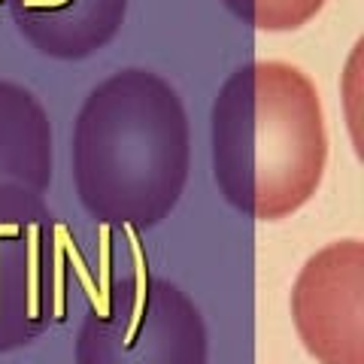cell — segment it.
Masks as SVG:
<instances>
[{
  "instance_id": "cell-3",
  "label": "cell",
  "mask_w": 364,
  "mask_h": 364,
  "mask_svg": "<svg viewBox=\"0 0 364 364\" xmlns=\"http://www.w3.org/2000/svg\"><path fill=\"white\" fill-rule=\"evenodd\" d=\"M291 318L318 364H364V246L340 240L304 264L291 289Z\"/></svg>"
},
{
  "instance_id": "cell-5",
  "label": "cell",
  "mask_w": 364,
  "mask_h": 364,
  "mask_svg": "<svg viewBox=\"0 0 364 364\" xmlns=\"http://www.w3.org/2000/svg\"><path fill=\"white\" fill-rule=\"evenodd\" d=\"M358 70H361V40L355 43V52H352V61H349V79H346V107H349V128H352V140H355V152L361 155L358 149V143H361V136H358V95H361V88H358Z\"/></svg>"
},
{
  "instance_id": "cell-4",
  "label": "cell",
  "mask_w": 364,
  "mask_h": 364,
  "mask_svg": "<svg viewBox=\"0 0 364 364\" xmlns=\"http://www.w3.org/2000/svg\"><path fill=\"white\" fill-rule=\"evenodd\" d=\"M225 4L258 31H298L325 6V0H225Z\"/></svg>"
},
{
  "instance_id": "cell-6",
  "label": "cell",
  "mask_w": 364,
  "mask_h": 364,
  "mask_svg": "<svg viewBox=\"0 0 364 364\" xmlns=\"http://www.w3.org/2000/svg\"><path fill=\"white\" fill-rule=\"evenodd\" d=\"M67 0H25V6H64Z\"/></svg>"
},
{
  "instance_id": "cell-1",
  "label": "cell",
  "mask_w": 364,
  "mask_h": 364,
  "mask_svg": "<svg viewBox=\"0 0 364 364\" xmlns=\"http://www.w3.org/2000/svg\"><path fill=\"white\" fill-rule=\"evenodd\" d=\"M328 164L322 100L301 67H240L213 107V167L225 200L261 222L298 213Z\"/></svg>"
},
{
  "instance_id": "cell-7",
  "label": "cell",
  "mask_w": 364,
  "mask_h": 364,
  "mask_svg": "<svg viewBox=\"0 0 364 364\" xmlns=\"http://www.w3.org/2000/svg\"><path fill=\"white\" fill-rule=\"evenodd\" d=\"M21 4H25V0H21Z\"/></svg>"
},
{
  "instance_id": "cell-2",
  "label": "cell",
  "mask_w": 364,
  "mask_h": 364,
  "mask_svg": "<svg viewBox=\"0 0 364 364\" xmlns=\"http://www.w3.org/2000/svg\"><path fill=\"white\" fill-rule=\"evenodd\" d=\"M136 267L134 304L88 322L76 343V364H207V340L198 313L173 289H152L136 234L128 228Z\"/></svg>"
}]
</instances>
